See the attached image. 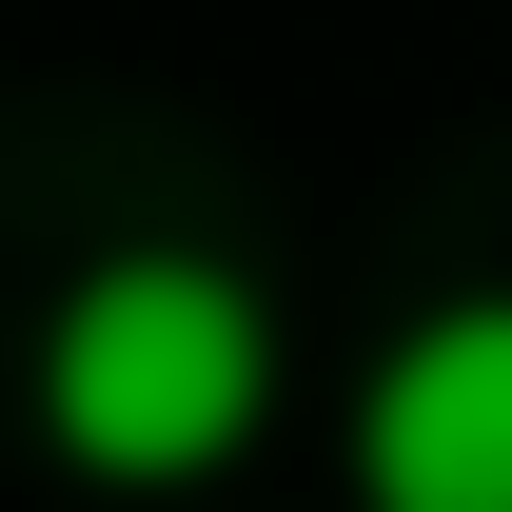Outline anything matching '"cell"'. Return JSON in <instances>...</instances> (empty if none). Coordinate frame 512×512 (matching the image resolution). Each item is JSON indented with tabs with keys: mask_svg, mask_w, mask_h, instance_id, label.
<instances>
[{
	"mask_svg": "<svg viewBox=\"0 0 512 512\" xmlns=\"http://www.w3.org/2000/svg\"><path fill=\"white\" fill-rule=\"evenodd\" d=\"M256 394H276V316L178 237L99 256L60 296V335H40V434L79 473H217L256 434Z\"/></svg>",
	"mask_w": 512,
	"mask_h": 512,
	"instance_id": "cell-1",
	"label": "cell"
},
{
	"mask_svg": "<svg viewBox=\"0 0 512 512\" xmlns=\"http://www.w3.org/2000/svg\"><path fill=\"white\" fill-rule=\"evenodd\" d=\"M355 473L394 512H512V296H434L355 394Z\"/></svg>",
	"mask_w": 512,
	"mask_h": 512,
	"instance_id": "cell-2",
	"label": "cell"
}]
</instances>
